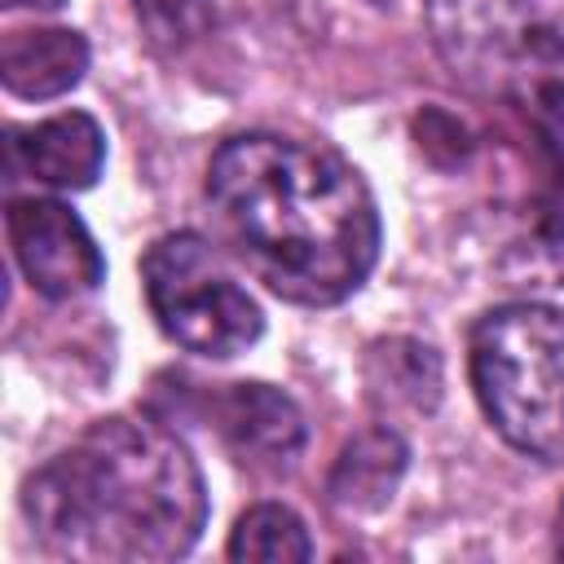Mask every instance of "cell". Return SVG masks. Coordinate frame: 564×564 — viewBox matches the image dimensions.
<instances>
[{
  "label": "cell",
  "mask_w": 564,
  "mask_h": 564,
  "mask_svg": "<svg viewBox=\"0 0 564 564\" xmlns=\"http://www.w3.org/2000/svg\"><path fill=\"white\" fill-rule=\"evenodd\" d=\"M9 159L48 189H88L106 163V132L88 110L9 128Z\"/></svg>",
  "instance_id": "9c48e42d"
},
{
  "label": "cell",
  "mask_w": 564,
  "mask_h": 564,
  "mask_svg": "<svg viewBox=\"0 0 564 564\" xmlns=\"http://www.w3.org/2000/svg\"><path fill=\"white\" fill-rule=\"evenodd\" d=\"M141 286L154 322L185 352L229 361L264 335L256 295L225 269L207 238L176 229L145 247Z\"/></svg>",
  "instance_id": "5b68a950"
},
{
  "label": "cell",
  "mask_w": 564,
  "mask_h": 564,
  "mask_svg": "<svg viewBox=\"0 0 564 564\" xmlns=\"http://www.w3.org/2000/svg\"><path fill=\"white\" fill-rule=\"evenodd\" d=\"M145 35L163 48H185L216 22V0H132Z\"/></svg>",
  "instance_id": "5bb4252c"
},
{
  "label": "cell",
  "mask_w": 564,
  "mask_h": 564,
  "mask_svg": "<svg viewBox=\"0 0 564 564\" xmlns=\"http://www.w3.org/2000/svg\"><path fill=\"white\" fill-rule=\"evenodd\" d=\"M9 247L26 282L44 300H79L101 286L106 260L88 225L57 198H9Z\"/></svg>",
  "instance_id": "52a82bcc"
},
{
  "label": "cell",
  "mask_w": 564,
  "mask_h": 564,
  "mask_svg": "<svg viewBox=\"0 0 564 564\" xmlns=\"http://www.w3.org/2000/svg\"><path fill=\"white\" fill-rule=\"evenodd\" d=\"M229 560H260V564H304L313 555V538L304 520L282 502H256L229 529Z\"/></svg>",
  "instance_id": "4fadbf2b"
},
{
  "label": "cell",
  "mask_w": 564,
  "mask_h": 564,
  "mask_svg": "<svg viewBox=\"0 0 564 564\" xmlns=\"http://www.w3.org/2000/svg\"><path fill=\"white\" fill-rule=\"evenodd\" d=\"M441 357L432 344L419 339H379L366 352V388L370 401L383 410H414L432 414L441 401Z\"/></svg>",
  "instance_id": "7c38bea8"
},
{
  "label": "cell",
  "mask_w": 564,
  "mask_h": 564,
  "mask_svg": "<svg viewBox=\"0 0 564 564\" xmlns=\"http://www.w3.org/2000/svg\"><path fill=\"white\" fill-rule=\"evenodd\" d=\"M207 419H212L216 436L225 441V449L260 476H282L304 454V436H308L304 414L273 383L242 379V383L212 388L207 392Z\"/></svg>",
  "instance_id": "ba28073f"
},
{
  "label": "cell",
  "mask_w": 564,
  "mask_h": 564,
  "mask_svg": "<svg viewBox=\"0 0 564 564\" xmlns=\"http://www.w3.org/2000/svg\"><path fill=\"white\" fill-rule=\"evenodd\" d=\"M445 70L480 97L564 93V0H423Z\"/></svg>",
  "instance_id": "277c9868"
},
{
  "label": "cell",
  "mask_w": 564,
  "mask_h": 564,
  "mask_svg": "<svg viewBox=\"0 0 564 564\" xmlns=\"http://www.w3.org/2000/svg\"><path fill=\"white\" fill-rule=\"evenodd\" d=\"M4 9H62V0H4Z\"/></svg>",
  "instance_id": "9a60e30c"
},
{
  "label": "cell",
  "mask_w": 564,
  "mask_h": 564,
  "mask_svg": "<svg viewBox=\"0 0 564 564\" xmlns=\"http://www.w3.org/2000/svg\"><path fill=\"white\" fill-rule=\"evenodd\" d=\"M22 516L57 560L163 564L194 551L207 489L172 427L110 414L22 480Z\"/></svg>",
  "instance_id": "7a4b0ae2"
},
{
  "label": "cell",
  "mask_w": 564,
  "mask_h": 564,
  "mask_svg": "<svg viewBox=\"0 0 564 564\" xmlns=\"http://www.w3.org/2000/svg\"><path fill=\"white\" fill-rule=\"evenodd\" d=\"M555 551L564 555V507H560V520H555Z\"/></svg>",
  "instance_id": "2e32d148"
},
{
  "label": "cell",
  "mask_w": 564,
  "mask_h": 564,
  "mask_svg": "<svg viewBox=\"0 0 564 564\" xmlns=\"http://www.w3.org/2000/svg\"><path fill=\"white\" fill-rule=\"evenodd\" d=\"M476 401L489 427L524 458L564 463V308L511 300L467 339Z\"/></svg>",
  "instance_id": "3957f363"
},
{
  "label": "cell",
  "mask_w": 564,
  "mask_h": 564,
  "mask_svg": "<svg viewBox=\"0 0 564 564\" xmlns=\"http://www.w3.org/2000/svg\"><path fill=\"white\" fill-rule=\"evenodd\" d=\"M542 172L511 207L494 216L489 264L511 291L564 286V141L542 132Z\"/></svg>",
  "instance_id": "8992f818"
},
{
  "label": "cell",
  "mask_w": 564,
  "mask_h": 564,
  "mask_svg": "<svg viewBox=\"0 0 564 564\" xmlns=\"http://www.w3.org/2000/svg\"><path fill=\"white\" fill-rule=\"evenodd\" d=\"M405 467H410V449H405L401 432L388 423L366 427L339 449L330 480H326V494L348 516H375L392 502Z\"/></svg>",
  "instance_id": "8fae6325"
},
{
  "label": "cell",
  "mask_w": 564,
  "mask_h": 564,
  "mask_svg": "<svg viewBox=\"0 0 564 564\" xmlns=\"http://www.w3.org/2000/svg\"><path fill=\"white\" fill-rule=\"evenodd\" d=\"M207 203L234 256L282 300H348L379 260V212L361 172L326 145L242 132L207 163Z\"/></svg>",
  "instance_id": "6da1fadb"
},
{
  "label": "cell",
  "mask_w": 564,
  "mask_h": 564,
  "mask_svg": "<svg viewBox=\"0 0 564 564\" xmlns=\"http://www.w3.org/2000/svg\"><path fill=\"white\" fill-rule=\"evenodd\" d=\"M88 70V40L70 26L9 31L0 44V79L13 97L48 101L70 93Z\"/></svg>",
  "instance_id": "30bf717a"
}]
</instances>
